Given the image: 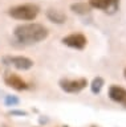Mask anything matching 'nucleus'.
Wrapping results in <instances>:
<instances>
[{"instance_id":"f257e3e1","label":"nucleus","mask_w":126,"mask_h":127,"mask_svg":"<svg viewBox=\"0 0 126 127\" xmlns=\"http://www.w3.org/2000/svg\"><path fill=\"white\" fill-rule=\"evenodd\" d=\"M13 34L19 42L25 44V45H32V44H37L42 40H45L48 37L49 32L42 24L28 23L16 27Z\"/></svg>"},{"instance_id":"f03ea898","label":"nucleus","mask_w":126,"mask_h":127,"mask_svg":"<svg viewBox=\"0 0 126 127\" xmlns=\"http://www.w3.org/2000/svg\"><path fill=\"white\" fill-rule=\"evenodd\" d=\"M39 7L36 4H20V5L12 7L8 11V15L16 20L23 21H32L39 15Z\"/></svg>"},{"instance_id":"7ed1b4c3","label":"nucleus","mask_w":126,"mask_h":127,"mask_svg":"<svg viewBox=\"0 0 126 127\" xmlns=\"http://www.w3.org/2000/svg\"><path fill=\"white\" fill-rule=\"evenodd\" d=\"M88 81L86 78H77V79H61L60 87L66 93H78L84 87H86Z\"/></svg>"},{"instance_id":"20e7f679","label":"nucleus","mask_w":126,"mask_h":127,"mask_svg":"<svg viewBox=\"0 0 126 127\" xmlns=\"http://www.w3.org/2000/svg\"><path fill=\"white\" fill-rule=\"evenodd\" d=\"M62 44H65L66 46L69 48H73V49H84L88 44V40L82 33H72V34H68L65 36L64 38L61 40Z\"/></svg>"},{"instance_id":"39448f33","label":"nucleus","mask_w":126,"mask_h":127,"mask_svg":"<svg viewBox=\"0 0 126 127\" xmlns=\"http://www.w3.org/2000/svg\"><path fill=\"white\" fill-rule=\"evenodd\" d=\"M7 62H9V65L15 66L19 70H28L33 66V61L28 57H23V56H13V57L5 58Z\"/></svg>"},{"instance_id":"423d86ee","label":"nucleus","mask_w":126,"mask_h":127,"mask_svg":"<svg viewBox=\"0 0 126 127\" xmlns=\"http://www.w3.org/2000/svg\"><path fill=\"white\" fill-rule=\"evenodd\" d=\"M90 8H97L106 12H114L118 7V0H89Z\"/></svg>"},{"instance_id":"0eeeda50","label":"nucleus","mask_w":126,"mask_h":127,"mask_svg":"<svg viewBox=\"0 0 126 127\" xmlns=\"http://www.w3.org/2000/svg\"><path fill=\"white\" fill-rule=\"evenodd\" d=\"M4 79H5L7 85L9 87H12V89H15V90H25L27 87H28V85H27V82L24 79L20 78L16 74H13V73H7Z\"/></svg>"},{"instance_id":"6e6552de","label":"nucleus","mask_w":126,"mask_h":127,"mask_svg":"<svg viewBox=\"0 0 126 127\" xmlns=\"http://www.w3.org/2000/svg\"><path fill=\"white\" fill-rule=\"evenodd\" d=\"M109 97L114 102L122 103L126 106V90L121 86H110L109 89Z\"/></svg>"},{"instance_id":"1a4fd4ad","label":"nucleus","mask_w":126,"mask_h":127,"mask_svg":"<svg viewBox=\"0 0 126 127\" xmlns=\"http://www.w3.org/2000/svg\"><path fill=\"white\" fill-rule=\"evenodd\" d=\"M46 17L54 24H64L66 21V15L62 11L56 9V8H49L46 11Z\"/></svg>"},{"instance_id":"9d476101","label":"nucleus","mask_w":126,"mask_h":127,"mask_svg":"<svg viewBox=\"0 0 126 127\" xmlns=\"http://www.w3.org/2000/svg\"><path fill=\"white\" fill-rule=\"evenodd\" d=\"M70 9L77 15H86L90 12V5L86 3H74L70 5Z\"/></svg>"},{"instance_id":"9b49d317","label":"nucleus","mask_w":126,"mask_h":127,"mask_svg":"<svg viewBox=\"0 0 126 127\" xmlns=\"http://www.w3.org/2000/svg\"><path fill=\"white\" fill-rule=\"evenodd\" d=\"M104 78H101V77H97V78H94L93 79V82H92V85H90V90H92V93L94 94H98L101 91L102 89V86H104Z\"/></svg>"},{"instance_id":"f8f14e48","label":"nucleus","mask_w":126,"mask_h":127,"mask_svg":"<svg viewBox=\"0 0 126 127\" xmlns=\"http://www.w3.org/2000/svg\"><path fill=\"white\" fill-rule=\"evenodd\" d=\"M19 103V98L13 97V95H7L5 97V105L7 106H15Z\"/></svg>"},{"instance_id":"ddd939ff","label":"nucleus","mask_w":126,"mask_h":127,"mask_svg":"<svg viewBox=\"0 0 126 127\" xmlns=\"http://www.w3.org/2000/svg\"><path fill=\"white\" fill-rule=\"evenodd\" d=\"M124 74H125V78H126V69H125V71H124Z\"/></svg>"}]
</instances>
